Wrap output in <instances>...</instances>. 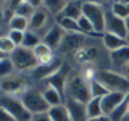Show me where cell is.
Wrapping results in <instances>:
<instances>
[{"instance_id": "cell-29", "label": "cell", "mask_w": 129, "mask_h": 121, "mask_svg": "<svg viewBox=\"0 0 129 121\" xmlns=\"http://www.w3.org/2000/svg\"><path fill=\"white\" fill-rule=\"evenodd\" d=\"M34 13H36V8L32 5H29L27 2H23L21 5H18L16 10H15V15H19V16H23V18H27V19H31Z\"/></svg>"}, {"instance_id": "cell-3", "label": "cell", "mask_w": 129, "mask_h": 121, "mask_svg": "<svg viewBox=\"0 0 129 121\" xmlns=\"http://www.w3.org/2000/svg\"><path fill=\"white\" fill-rule=\"evenodd\" d=\"M21 100L32 115L45 113L50 110V105L47 103L45 97H44V92H39L37 89H27V90H24L21 94Z\"/></svg>"}, {"instance_id": "cell-44", "label": "cell", "mask_w": 129, "mask_h": 121, "mask_svg": "<svg viewBox=\"0 0 129 121\" xmlns=\"http://www.w3.org/2000/svg\"><path fill=\"white\" fill-rule=\"evenodd\" d=\"M118 2H124V3H129V0H118Z\"/></svg>"}, {"instance_id": "cell-20", "label": "cell", "mask_w": 129, "mask_h": 121, "mask_svg": "<svg viewBox=\"0 0 129 121\" xmlns=\"http://www.w3.org/2000/svg\"><path fill=\"white\" fill-rule=\"evenodd\" d=\"M48 115H50L52 121H71L70 111H68L66 105H55V107H50L48 110Z\"/></svg>"}, {"instance_id": "cell-45", "label": "cell", "mask_w": 129, "mask_h": 121, "mask_svg": "<svg viewBox=\"0 0 129 121\" xmlns=\"http://www.w3.org/2000/svg\"><path fill=\"white\" fill-rule=\"evenodd\" d=\"M66 2H79V0H66Z\"/></svg>"}, {"instance_id": "cell-37", "label": "cell", "mask_w": 129, "mask_h": 121, "mask_svg": "<svg viewBox=\"0 0 129 121\" xmlns=\"http://www.w3.org/2000/svg\"><path fill=\"white\" fill-rule=\"evenodd\" d=\"M23 2H26V0H8V8H10L11 11H15V10H16V7L21 5Z\"/></svg>"}, {"instance_id": "cell-7", "label": "cell", "mask_w": 129, "mask_h": 121, "mask_svg": "<svg viewBox=\"0 0 129 121\" xmlns=\"http://www.w3.org/2000/svg\"><path fill=\"white\" fill-rule=\"evenodd\" d=\"M105 32H110V34H115V36H119V37L126 39L129 34L126 19L116 16L111 10L107 11V16H105Z\"/></svg>"}, {"instance_id": "cell-22", "label": "cell", "mask_w": 129, "mask_h": 121, "mask_svg": "<svg viewBox=\"0 0 129 121\" xmlns=\"http://www.w3.org/2000/svg\"><path fill=\"white\" fill-rule=\"evenodd\" d=\"M76 60H78L79 63H89L92 62V60H95L97 56H99V50H97L95 47H82L81 50L76 52Z\"/></svg>"}, {"instance_id": "cell-1", "label": "cell", "mask_w": 129, "mask_h": 121, "mask_svg": "<svg viewBox=\"0 0 129 121\" xmlns=\"http://www.w3.org/2000/svg\"><path fill=\"white\" fill-rule=\"evenodd\" d=\"M66 90H68V99H74L79 100L82 103H87L92 99V92H90V82H87L82 78V74H73L68 78V84H66Z\"/></svg>"}, {"instance_id": "cell-13", "label": "cell", "mask_w": 129, "mask_h": 121, "mask_svg": "<svg viewBox=\"0 0 129 121\" xmlns=\"http://www.w3.org/2000/svg\"><path fill=\"white\" fill-rule=\"evenodd\" d=\"M63 39H64V31L58 24H55V26H52L50 29L47 31V34L44 36V44H47L50 48H58V47H61Z\"/></svg>"}, {"instance_id": "cell-31", "label": "cell", "mask_w": 129, "mask_h": 121, "mask_svg": "<svg viewBox=\"0 0 129 121\" xmlns=\"http://www.w3.org/2000/svg\"><path fill=\"white\" fill-rule=\"evenodd\" d=\"M90 92H92V97H103V95H107L110 90H108L99 79H94L90 82Z\"/></svg>"}, {"instance_id": "cell-40", "label": "cell", "mask_w": 129, "mask_h": 121, "mask_svg": "<svg viewBox=\"0 0 129 121\" xmlns=\"http://www.w3.org/2000/svg\"><path fill=\"white\" fill-rule=\"evenodd\" d=\"M82 2H90V3H99V5H103V3H108L110 0H82Z\"/></svg>"}, {"instance_id": "cell-27", "label": "cell", "mask_w": 129, "mask_h": 121, "mask_svg": "<svg viewBox=\"0 0 129 121\" xmlns=\"http://www.w3.org/2000/svg\"><path fill=\"white\" fill-rule=\"evenodd\" d=\"M111 11H113L116 16L126 19L127 16H129V3H124V2H113Z\"/></svg>"}, {"instance_id": "cell-32", "label": "cell", "mask_w": 129, "mask_h": 121, "mask_svg": "<svg viewBox=\"0 0 129 121\" xmlns=\"http://www.w3.org/2000/svg\"><path fill=\"white\" fill-rule=\"evenodd\" d=\"M40 44V40L39 37L34 34V32H31V31H26V34H24V42H23V47H26V48H36Z\"/></svg>"}, {"instance_id": "cell-35", "label": "cell", "mask_w": 129, "mask_h": 121, "mask_svg": "<svg viewBox=\"0 0 129 121\" xmlns=\"http://www.w3.org/2000/svg\"><path fill=\"white\" fill-rule=\"evenodd\" d=\"M0 121H16V118L5 108H0Z\"/></svg>"}, {"instance_id": "cell-34", "label": "cell", "mask_w": 129, "mask_h": 121, "mask_svg": "<svg viewBox=\"0 0 129 121\" xmlns=\"http://www.w3.org/2000/svg\"><path fill=\"white\" fill-rule=\"evenodd\" d=\"M24 34H26V32H23V31H11L10 29V34L8 36H10V39L16 44V47H21L23 42H24Z\"/></svg>"}, {"instance_id": "cell-23", "label": "cell", "mask_w": 129, "mask_h": 121, "mask_svg": "<svg viewBox=\"0 0 129 121\" xmlns=\"http://www.w3.org/2000/svg\"><path fill=\"white\" fill-rule=\"evenodd\" d=\"M87 113L89 118H97V116H102L103 110H102V97H92L87 102Z\"/></svg>"}, {"instance_id": "cell-30", "label": "cell", "mask_w": 129, "mask_h": 121, "mask_svg": "<svg viewBox=\"0 0 129 121\" xmlns=\"http://www.w3.org/2000/svg\"><path fill=\"white\" fill-rule=\"evenodd\" d=\"M78 23H79V31L81 32H84V34H94V36H103V34H99L95 29H94V26H92V23L89 21V19L86 18V16H81V18L78 19Z\"/></svg>"}, {"instance_id": "cell-2", "label": "cell", "mask_w": 129, "mask_h": 121, "mask_svg": "<svg viewBox=\"0 0 129 121\" xmlns=\"http://www.w3.org/2000/svg\"><path fill=\"white\" fill-rule=\"evenodd\" d=\"M97 79L103 84L110 92H121L129 94V79L121 73L116 71H100L97 74Z\"/></svg>"}, {"instance_id": "cell-10", "label": "cell", "mask_w": 129, "mask_h": 121, "mask_svg": "<svg viewBox=\"0 0 129 121\" xmlns=\"http://www.w3.org/2000/svg\"><path fill=\"white\" fill-rule=\"evenodd\" d=\"M82 47H84V36L81 32H71V34L64 36L60 48H61L64 53H76Z\"/></svg>"}, {"instance_id": "cell-5", "label": "cell", "mask_w": 129, "mask_h": 121, "mask_svg": "<svg viewBox=\"0 0 129 121\" xmlns=\"http://www.w3.org/2000/svg\"><path fill=\"white\" fill-rule=\"evenodd\" d=\"M11 60L15 63V68L21 71H27V70H36L39 66V62L36 58L34 52L31 48H26V47H16V50L11 53Z\"/></svg>"}, {"instance_id": "cell-39", "label": "cell", "mask_w": 129, "mask_h": 121, "mask_svg": "<svg viewBox=\"0 0 129 121\" xmlns=\"http://www.w3.org/2000/svg\"><path fill=\"white\" fill-rule=\"evenodd\" d=\"M89 121H111V118L108 115H102V116H97V118H89Z\"/></svg>"}, {"instance_id": "cell-26", "label": "cell", "mask_w": 129, "mask_h": 121, "mask_svg": "<svg viewBox=\"0 0 129 121\" xmlns=\"http://www.w3.org/2000/svg\"><path fill=\"white\" fill-rule=\"evenodd\" d=\"M66 3H68L66 0H44V7L53 15H61Z\"/></svg>"}, {"instance_id": "cell-28", "label": "cell", "mask_w": 129, "mask_h": 121, "mask_svg": "<svg viewBox=\"0 0 129 121\" xmlns=\"http://www.w3.org/2000/svg\"><path fill=\"white\" fill-rule=\"evenodd\" d=\"M13 70H15L13 60L3 56L2 62H0V76H2V78H8L10 74H13Z\"/></svg>"}, {"instance_id": "cell-46", "label": "cell", "mask_w": 129, "mask_h": 121, "mask_svg": "<svg viewBox=\"0 0 129 121\" xmlns=\"http://www.w3.org/2000/svg\"><path fill=\"white\" fill-rule=\"evenodd\" d=\"M126 40H127V45H129V34H127V37H126Z\"/></svg>"}, {"instance_id": "cell-38", "label": "cell", "mask_w": 129, "mask_h": 121, "mask_svg": "<svg viewBox=\"0 0 129 121\" xmlns=\"http://www.w3.org/2000/svg\"><path fill=\"white\" fill-rule=\"evenodd\" d=\"M26 2L29 3V5H32L36 10H37V8H40V5H44V0H26Z\"/></svg>"}, {"instance_id": "cell-42", "label": "cell", "mask_w": 129, "mask_h": 121, "mask_svg": "<svg viewBox=\"0 0 129 121\" xmlns=\"http://www.w3.org/2000/svg\"><path fill=\"white\" fill-rule=\"evenodd\" d=\"M123 71H124V76H126V78L129 79V65H127V66H126V68H124V70H123Z\"/></svg>"}, {"instance_id": "cell-8", "label": "cell", "mask_w": 129, "mask_h": 121, "mask_svg": "<svg viewBox=\"0 0 129 121\" xmlns=\"http://www.w3.org/2000/svg\"><path fill=\"white\" fill-rule=\"evenodd\" d=\"M127 94H121V92H108L107 95L102 97V110L103 115L110 116L111 113H115L118 108L123 107L124 100H126Z\"/></svg>"}, {"instance_id": "cell-24", "label": "cell", "mask_w": 129, "mask_h": 121, "mask_svg": "<svg viewBox=\"0 0 129 121\" xmlns=\"http://www.w3.org/2000/svg\"><path fill=\"white\" fill-rule=\"evenodd\" d=\"M44 97H45L47 103L50 105V107L61 105V102H63V95L60 94L56 89H53L52 86H47V87H45V90H44Z\"/></svg>"}, {"instance_id": "cell-17", "label": "cell", "mask_w": 129, "mask_h": 121, "mask_svg": "<svg viewBox=\"0 0 129 121\" xmlns=\"http://www.w3.org/2000/svg\"><path fill=\"white\" fill-rule=\"evenodd\" d=\"M32 52H34L39 65H47V63H50V62L55 60L53 58V48H50L47 44H44V42H40L36 48H32Z\"/></svg>"}, {"instance_id": "cell-18", "label": "cell", "mask_w": 129, "mask_h": 121, "mask_svg": "<svg viewBox=\"0 0 129 121\" xmlns=\"http://www.w3.org/2000/svg\"><path fill=\"white\" fill-rule=\"evenodd\" d=\"M47 23H48L47 11L42 10V8H37L36 13L32 15V18L29 19V27H31V29H34V31H39V29H42Z\"/></svg>"}, {"instance_id": "cell-25", "label": "cell", "mask_w": 129, "mask_h": 121, "mask_svg": "<svg viewBox=\"0 0 129 121\" xmlns=\"http://www.w3.org/2000/svg\"><path fill=\"white\" fill-rule=\"evenodd\" d=\"M29 27V19L27 18H23L19 15H13L10 18V29L11 31H26Z\"/></svg>"}, {"instance_id": "cell-6", "label": "cell", "mask_w": 129, "mask_h": 121, "mask_svg": "<svg viewBox=\"0 0 129 121\" xmlns=\"http://www.w3.org/2000/svg\"><path fill=\"white\" fill-rule=\"evenodd\" d=\"M2 108L10 111L16 118V121H31L32 118V113L26 108L23 100H18L15 97H10V95L2 97Z\"/></svg>"}, {"instance_id": "cell-43", "label": "cell", "mask_w": 129, "mask_h": 121, "mask_svg": "<svg viewBox=\"0 0 129 121\" xmlns=\"http://www.w3.org/2000/svg\"><path fill=\"white\" fill-rule=\"evenodd\" d=\"M126 24H127V29H129V16L126 18Z\"/></svg>"}, {"instance_id": "cell-19", "label": "cell", "mask_w": 129, "mask_h": 121, "mask_svg": "<svg viewBox=\"0 0 129 121\" xmlns=\"http://www.w3.org/2000/svg\"><path fill=\"white\" fill-rule=\"evenodd\" d=\"M61 16L79 19L81 16H82V0H79V2H68L66 7H64V10L61 11Z\"/></svg>"}, {"instance_id": "cell-33", "label": "cell", "mask_w": 129, "mask_h": 121, "mask_svg": "<svg viewBox=\"0 0 129 121\" xmlns=\"http://www.w3.org/2000/svg\"><path fill=\"white\" fill-rule=\"evenodd\" d=\"M0 50H2L3 53H13L16 50V44L10 39V36H3V37L0 39Z\"/></svg>"}, {"instance_id": "cell-36", "label": "cell", "mask_w": 129, "mask_h": 121, "mask_svg": "<svg viewBox=\"0 0 129 121\" xmlns=\"http://www.w3.org/2000/svg\"><path fill=\"white\" fill-rule=\"evenodd\" d=\"M31 121H52L50 115H48V111L45 113H37V115H32Z\"/></svg>"}, {"instance_id": "cell-16", "label": "cell", "mask_w": 129, "mask_h": 121, "mask_svg": "<svg viewBox=\"0 0 129 121\" xmlns=\"http://www.w3.org/2000/svg\"><path fill=\"white\" fill-rule=\"evenodd\" d=\"M102 42H103V47L108 48L110 52H115L121 47H126L127 45V40L119 37V36H115V34H110V32H103L102 36Z\"/></svg>"}, {"instance_id": "cell-12", "label": "cell", "mask_w": 129, "mask_h": 121, "mask_svg": "<svg viewBox=\"0 0 129 121\" xmlns=\"http://www.w3.org/2000/svg\"><path fill=\"white\" fill-rule=\"evenodd\" d=\"M26 82H24L23 78H15V76H8V78H3L2 81V90L5 94H23L26 89Z\"/></svg>"}, {"instance_id": "cell-47", "label": "cell", "mask_w": 129, "mask_h": 121, "mask_svg": "<svg viewBox=\"0 0 129 121\" xmlns=\"http://www.w3.org/2000/svg\"><path fill=\"white\" fill-rule=\"evenodd\" d=\"M115 2H118V0H115Z\"/></svg>"}, {"instance_id": "cell-4", "label": "cell", "mask_w": 129, "mask_h": 121, "mask_svg": "<svg viewBox=\"0 0 129 121\" xmlns=\"http://www.w3.org/2000/svg\"><path fill=\"white\" fill-rule=\"evenodd\" d=\"M82 15L92 23L94 29L99 32V34H103L107 11L102 8V5H99V3H90V2H82Z\"/></svg>"}, {"instance_id": "cell-21", "label": "cell", "mask_w": 129, "mask_h": 121, "mask_svg": "<svg viewBox=\"0 0 129 121\" xmlns=\"http://www.w3.org/2000/svg\"><path fill=\"white\" fill-rule=\"evenodd\" d=\"M56 24H58V26L61 27L64 32H68V34H71V32H81V31H79V23H78V19L66 18V16L58 15V18H56Z\"/></svg>"}, {"instance_id": "cell-11", "label": "cell", "mask_w": 129, "mask_h": 121, "mask_svg": "<svg viewBox=\"0 0 129 121\" xmlns=\"http://www.w3.org/2000/svg\"><path fill=\"white\" fill-rule=\"evenodd\" d=\"M68 73H70V66H68V65H63L53 76H50V78L47 79V86H52L63 95L64 89H66V84H68Z\"/></svg>"}, {"instance_id": "cell-9", "label": "cell", "mask_w": 129, "mask_h": 121, "mask_svg": "<svg viewBox=\"0 0 129 121\" xmlns=\"http://www.w3.org/2000/svg\"><path fill=\"white\" fill-rule=\"evenodd\" d=\"M66 108L70 111L71 121H89V113H87V103H82L79 100L68 99L66 100Z\"/></svg>"}, {"instance_id": "cell-41", "label": "cell", "mask_w": 129, "mask_h": 121, "mask_svg": "<svg viewBox=\"0 0 129 121\" xmlns=\"http://www.w3.org/2000/svg\"><path fill=\"white\" fill-rule=\"evenodd\" d=\"M121 121H129V111H126V113L121 115Z\"/></svg>"}, {"instance_id": "cell-15", "label": "cell", "mask_w": 129, "mask_h": 121, "mask_svg": "<svg viewBox=\"0 0 129 121\" xmlns=\"http://www.w3.org/2000/svg\"><path fill=\"white\" fill-rule=\"evenodd\" d=\"M110 62L116 70H124L129 65V45L110 52Z\"/></svg>"}, {"instance_id": "cell-14", "label": "cell", "mask_w": 129, "mask_h": 121, "mask_svg": "<svg viewBox=\"0 0 129 121\" xmlns=\"http://www.w3.org/2000/svg\"><path fill=\"white\" fill-rule=\"evenodd\" d=\"M61 66H63V63L60 62V60H53V62H50V63H47V65H39V66L34 70V78L45 79L47 81L50 76H53Z\"/></svg>"}]
</instances>
